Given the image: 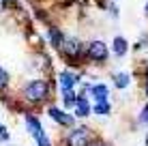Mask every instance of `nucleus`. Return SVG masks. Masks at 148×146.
<instances>
[{
	"label": "nucleus",
	"instance_id": "f257e3e1",
	"mask_svg": "<svg viewBox=\"0 0 148 146\" xmlns=\"http://www.w3.org/2000/svg\"><path fill=\"white\" fill-rule=\"evenodd\" d=\"M24 95H26V99H28V101H32V103L43 101V99L47 97V84H45L43 80H34V82H30L26 86Z\"/></svg>",
	"mask_w": 148,
	"mask_h": 146
},
{
	"label": "nucleus",
	"instance_id": "f03ea898",
	"mask_svg": "<svg viewBox=\"0 0 148 146\" xmlns=\"http://www.w3.org/2000/svg\"><path fill=\"white\" fill-rule=\"evenodd\" d=\"M26 125H28V131L34 135V140L39 142V146H49V140L47 135H45L43 127H41V123L34 116H26Z\"/></svg>",
	"mask_w": 148,
	"mask_h": 146
},
{
	"label": "nucleus",
	"instance_id": "7ed1b4c3",
	"mask_svg": "<svg viewBox=\"0 0 148 146\" xmlns=\"http://www.w3.org/2000/svg\"><path fill=\"white\" fill-rule=\"evenodd\" d=\"M86 54H88V58H92V60H105L108 54H110V49H108V45L103 41H90Z\"/></svg>",
	"mask_w": 148,
	"mask_h": 146
},
{
	"label": "nucleus",
	"instance_id": "20e7f679",
	"mask_svg": "<svg viewBox=\"0 0 148 146\" xmlns=\"http://www.w3.org/2000/svg\"><path fill=\"white\" fill-rule=\"evenodd\" d=\"M90 142V131L86 127L73 129V133L69 135V146H86Z\"/></svg>",
	"mask_w": 148,
	"mask_h": 146
},
{
	"label": "nucleus",
	"instance_id": "39448f33",
	"mask_svg": "<svg viewBox=\"0 0 148 146\" xmlns=\"http://www.w3.org/2000/svg\"><path fill=\"white\" fill-rule=\"evenodd\" d=\"M62 52L67 54V56H77V52H79V41L75 37H67V39H62Z\"/></svg>",
	"mask_w": 148,
	"mask_h": 146
},
{
	"label": "nucleus",
	"instance_id": "423d86ee",
	"mask_svg": "<svg viewBox=\"0 0 148 146\" xmlns=\"http://www.w3.org/2000/svg\"><path fill=\"white\" fill-rule=\"evenodd\" d=\"M77 82H79V75H75V73H69V71H64L62 75H60V86H62V90H69V88H73Z\"/></svg>",
	"mask_w": 148,
	"mask_h": 146
},
{
	"label": "nucleus",
	"instance_id": "0eeeda50",
	"mask_svg": "<svg viewBox=\"0 0 148 146\" xmlns=\"http://www.w3.org/2000/svg\"><path fill=\"white\" fill-rule=\"evenodd\" d=\"M49 116H52L56 123H60V125H73V116H69V114H64V112H60V110H56V108H49Z\"/></svg>",
	"mask_w": 148,
	"mask_h": 146
},
{
	"label": "nucleus",
	"instance_id": "6e6552de",
	"mask_svg": "<svg viewBox=\"0 0 148 146\" xmlns=\"http://www.w3.org/2000/svg\"><path fill=\"white\" fill-rule=\"evenodd\" d=\"M108 93H110V90H108L105 84H97V86L90 88V95H92L97 101H105V99H108Z\"/></svg>",
	"mask_w": 148,
	"mask_h": 146
},
{
	"label": "nucleus",
	"instance_id": "1a4fd4ad",
	"mask_svg": "<svg viewBox=\"0 0 148 146\" xmlns=\"http://www.w3.org/2000/svg\"><path fill=\"white\" fill-rule=\"evenodd\" d=\"M75 114H77V116H82V118H84V116H88V114H90V108H88V101H86V99L84 97H79V99H75Z\"/></svg>",
	"mask_w": 148,
	"mask_h": 146
},
{
	"label": "nucleus",
	"instance_id": "9d476101",
	"mask_svg": "<svg viewBox=\"0 0 148 146\" xmlns=\"http://www.w3.org/2000/svg\"><path fill=\"white\" fill-rule=\"evenodd\" d=\"M129 73H116L114 75V84H116V86H118V88H127V86H129Z\"/></svg>",
	"mask_w": 148,
	"mask_h": 146
},
{
	"label": "nucleus",
	"instance_id": "9b49d317",
	"mask_svg": "<svg viewBox=\"0 0 148 146\" xmlns=\"http://www.w3.org/2000/svg\"><path fill=\"white\" fill-rule=\"evenodd\" d=\"M114 52L118 54V56H125V54H127V41L122 37H116L114 39Z\"/></svg>",
	"mask_w": 148,
	"mask_h": 146
},
{
	"label": "nucleus",
	"instance_id": "f8f14e48",
	"mask_svg": "<svg viewBox=\"0 0 148 146\" xmlns=\"http://www.w3.org/2000/svg\"><path fill=\"white\" fill-rule=\"evenodd\" d=\"M49 39H52V45H54V47H60V45H62V34H60V30L49 28Z\"/></svg>",
	"mask_w": 148,
	"mask_h": 146
},
{
	"label": "nucleus",
	"instance_id": "ddd939ff",
	"mask_svg": "<svg viewBox=\"0 0 148 146\" xmlns=\"http://www.w3.org/2000/svg\"><path fill=\"white\" fill-rule=\"evenodd\" d=\"M95 112H97V114H110V103H108V99H105V101H97Z\"/></svg>",
	"mask_w": 148,
	"mask_h": 146
},
{
	"label": "nucleus",
	"instance_id": "4468645a",
	"mask_svg": "<svg viewBox=\"0 0 148 146\" xmlns=\"http://www.w3.org/2000/svg\"><path fill=\"white\" fill-rule=\"evenodd\" d=\"M75 99H77V97H75V95H73V93H71V88H69V90H64V103H67V105H69V108H73V103H75Z\"/></svg>",
	"mask_w": 148,
	"mask_h": 146
},
{
	"label": "nucleus",
	"instance_id": "2eb2a0df",
	"mask_svg": "<svg viewBox=\"0 0 148 146\" xmlns=\"http://www.w3.org/2000/svg\"><path fill=\"white\" fill-rule=\"evenodd\" d=\"M7 84H9V73L4 69H0V90L7 88Z\"/></svg>",
	"mask_w": 148,
	"mask_h": 146
},
{
	"label": "nucleus",
	"instance_id": "dca6fc26",
	"mask_svg": "<svg viewBox=\"0 0 148 146\" xmlns=\"http://www.w3.org/2000/svg\"><path fill=\"white\" fill-rule=\"evenodd\" d=\"M9 138V133H7V129L2 127V125H0V142H4V140Z\"/></svg>",
	"mask_w": 148,
	"mask_h": 146
},
{
	"label": "nucleus",
	"instance_id": "f3484780",
	"mask_svg": "<svg viewBox=\"0 0 148 146\" xmlns=\"http://www.w3.org/2000/svg\"><path fill=\"white\" fill-rule=\"evenodd\" d=\"M140 118H142V120H144V123H148V105H146V108H144V110H142V114H140Z\"/></svg>",
	"mask_w": 148,
	"mask_h": 146
},
{
	"label": "nucleus",
	"instance_id": "a211bd4d",
	"mask_svg": "<svg viewBox=\"0 0 148 146\" xmlns=\"http://www.w3.org/2000/svg\"><path fill=\"white\" fill-rule=\"evenodd\" d=\"M0 9H4V0H0Z\"/></svg>",
	"mask_w": 148,
	"mask_h": 146
},
{
	"label": "nucleus",
	"instance_id": "6ab92c4d",
	"mask_svg": "<svg viewBox=\"0 0 148 146\" xmlns=\"http://www.w3.org/2000/svg\"><path fill=\"white\" fill-rule=\"evenodd\" d=\"M144 13H146V15H148V2H146V9H144Z\"/></svg>",
	"mask_w": 148,
	"mask_h": 146
},
{
	"label": "nucleus",
	"instance_id": "aec40b11",
	"mask_svg": "<svg viewBox=\"0 0 148 146\" xmlns=\"http://www.w3.org/2000/svg\"><path fill=\"white\" fill-rule=\"evenodd\" d=\"M146 97H148V82H146Z\"/></svg>",
	"mask_w": 148,
	"mask_h": 146
},
{
	"label": "nucleus",
	"instance_id": "412c9836",
	"mask_svg": "<svg viewBox=\"0 0 148 146\" xmlns=\"http://www.w3.org/2000/svg\"><path fill=\"white\" fill-rule=\"evenodd\" d=\"M146 144H148V138H146Z\"/></svg>",
	"mask_w": 148,
	"mask_h": 146
},
{
	"label": "nucleus",
	"instance_id": "4be33fe9",
	"mask_svg": "<svg viewBox=\"0 0 148 146\" xmlns=\"http://www.w3.org/2000/svg\"><path fill=\"white\" fill-rule=\"evenodd\" d=\"M99 146H101V144H99Z\"/></svg>",
	"mask_w": 148,
	"mask_h": 146
}]
</instances>
